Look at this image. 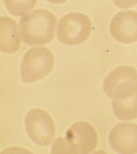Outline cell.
I'll use <instances>...</instances> for the list:
<instances>
[{"mask_svg": "<svg viewBox=\"0 0 137 154\" xmlns=\"http://www.w3.org/2000/svg\"><path fill=\"white\" fill-rule=\"evenodd\" d=\"M57 23L56 17L46 9H36L25 14L19 21L21 38L28 45H43L52 41Z\"/></svg>", "mask_w": 137, "mask_h": 154, "instance_id": "obj_1", "label": "cell"}, {"mask_svg": "<svg viewBox=\"0 0 137 154\" xmlns=\"http://www.w3.org/2000/svg\"><path fill=\"white\" fill-rule=\"evenodd\" d=\"M54 56L49 49L35 47L28 49L21 64V78L26 84L34 83L44 78L52 71Z\"/></svg>", "mask_w": 137, "mask_h": 154, "instance_id": "obj_2", "label": "cell"}, {"mask_svg": "<svg viewBox=\"0 0 137 154\" xmlns=\"http://www.w3.org/2000/svg\"><path fill=\"white\" fill-rule=\"evenodd\" d=\"M92 23L86 14L72 12L60 19L57 28V38L65 45L76 46L83 43L89 38Z\"/></svg>", "mask_w": 137, "mask_h": 154, "instance_id": "obj_3", "label": "cell"}, {"mask_svg": "<svg viewBox=\"0 0 137 154\" xmlns=\"http://www.w3.org/2000/svg\"><path fill=\"white\" fill-rule=\"evenodd\" d=\"M103 90L111 99L124 98L137 91V71L133 66H120L112 70L104 79Z\"/></svg>", "mask_w": 137, "mask_h": 154, "instance_id": "obj_4", "label": "cell"}, {"mask_svg": "<svg viewBox=\"0 0 137 154\" xmlns=\"http://www.w3.org/2000/svg\"><path fill=\"white\" fill-rule=\"evenodd\" d=\"M25 128L29 138L39 146L50 145L56 136V127L51 115L41 108H34L25 117Z\"/></svg>", "mask_w": 137, "mask_h": 154, "instance_id": "obj_5", "label": "cell"}, {"mask_svg": "<svg viewBox=\"0 0 137 154\" xmlns=\"http://www.w3.org/2000/svg\"><path fill=\"white\" fill-rule=\"evenodd\" d=\"M65 139L70 146L72 153H89L97 147L98 134L90 123L78 121L69 128Z\"/></svg>", "mask_w": 137, "mask_h": 154, "instance_id": "obj_6", "label": "cell"}, {"mask_svg": "<svg viewBox=\"0 0 137 154\" xmlns=\"http://www.w3.org/2000/svg\"><path fill=\"white\" fill-rule=\"evenodd\" d=\"M110 33L116 41L122 44L137 42V12L123 11L117 13L110 24Z\"/></svg>", "mask_w": 137, "mask_h": 154, "instance_id": "obj_7", "label": "cell"}, {"mask_svg": "<svg viewBox=\"0 0 137 154\" xmlns=\"http://www.w3.org/2000/svg\"><path fill=\"white\" fill-rule=\"evenodd\" d=\"M108 142L111 148L117 153H137V124H117L109 134Z\"/></svg>", "mask_w": 137, "mask_h": 154, "instance_id": "obj_8", "label": "cell"}, {"mask_svg": "<svg viewBox=\"0 0 137 154\" xmlns=\"http://www.w3.org/2000/svg\"><path fill=\"white\" fill-rule=\"evenodd\" d=\"M21 47L19 28L15 21L11 17H0V49L2 53L12 54Z\"/></svg>", "mask_w": 137, "mask_h": 154, "instance_id": "obj_9", "label": "cell"}, {"mask_svg": "<svg viewBox=\"0 0 137 154\" xmlns=\"http://www.w3.org/2000/svg\"><path fill=\"white\" fill-rule=\"evenodd\" d=\"M112 108L119 120L132 121L137 119V91L127 97L114 99Z\"/></svg>", "mask_w": 137, "mask_h": 154, "instance_id": "obj_10", "label": "cell"}, {"mask_svg": "<svg viewBox=\"0 0 137 154\" xmlns=\"http://www.w3.org/2000/svg\"><path fill=\"white\" fill-rule=\"evenodd\" d=\"M37 0H4V6L12 15L21 17L32 11Z\"/></svg>", "mask_w": 137, "mask_h": 154, "instance_id": "obj_11", "label": "cell"}, {"mask_svg": "<svg viewBox=\"0 0 137 154\" xmlns=\"http://www.w3.org/2000/svg\"><path fill=\"white\" fill-rule=\"evenodd\" d=\"M52 153H72L70 146L65 138L59 137L54 143L51 147Z\"/></svg>", "mask_w": 137, "mask_h": 154, "instance_id": "obj_12", "label": "cell"}, {"mask_svg": "<svg viewBox=\"0 0 137 154\" xmlns=\"http://www.w3.org/2000/svg\"><path fill=\"white\" fill-rule=\"evenodd\" d=\"M113 3L119 8H129L137 5V0H113Z\"/></svg>", "mask_w": 137, "mask_h": 154, "instance_id": "obj_13", "label": "cell"}, {"mask_svg": "<svg viewBox=\"0 0 137 154\" xmlns=\"http://www.w3.org/2000/svg\"><path fill=\"white\" fill-rule=\"evenodd\" d=\"M49 3L53 4H61L63 3H65L68 0H46Z\"/></svg>", "mask_w": 137, "mask_h": 154, "instance_id": "obj_14", "label": "cell"}]
</instances>
